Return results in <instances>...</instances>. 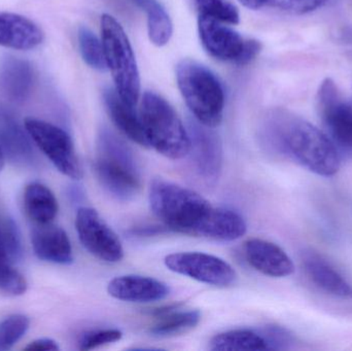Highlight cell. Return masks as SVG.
<instances>
[{"instance_id":"1","label":"cell","mask_w":352,"mask_h":351,"mask_svg":"<svg viewBox=\"0 0 352 351\" xmlns=\"http://www.w3.org/2000/svg\"><path fill=\"white\" fill-rule=\"evenodd\" d=\"M258 134L267 150L291 159L316 174L330 177L340 169L342 159L327 134L291 111H269Z\"/></svg>"},{"instance_id":"2","label":"cell","mask_w":352,"mask_h":351,"mask_svg":"<svg viewBox=\"0 0 352 351\" xmlns=\"http://www.w3.org/2000/svg\"><path fill=\"white\" fill-rule=\"evenodd\" d=\"M150 206L166 228L198 236L212 206L202 196L173 181L157 179L151 183Z\"/></svg>"},{"instance_id":"3","label":"cell","mask_w":352,"mask_h":351,"mask_svg":"<svg viewBox=\"0 0 352 351\" xmlns=\"http://www.w3.org/2000/svg\"><path fill=\"white\" fill-rule=\"evenodd\" d=\"M95 171L101 185L120 201L134 199L142 189L140 169L131 150L107 128L99 132Z\"/></svg>"},{"instance_id":"4","label":"cell","mask_w":352,"mask_h":351,"mask_svg":"<svg viewBox=\"0 0 352 351\" xmlns=\"http://www.w3.org/2000/svg\"><path fill=\"white\" fill-rule=\"evenodd\" d=\"M178 88L194 115L207 127L221 123L225 109V91L217 76L194 60H182L176 67Z\"/></svg>"},{"instance_id":"5","label":"cell","mask_w":352,"mask_h":351,"mask_svg":"<svg viewBox=\"0 0 352 351\" xmlns=\"http://www.w3.org/2000/svg\"><path fill=\"white\" fill-rule=\"evenodd\" d=\"M148 146L170 160H180L190 152V136L170 103L154 92H146L140 111Z\"/></svg>"},{"instance_id":"6","label":"cell","mask_w":352,"mask_h":351,"mask_svg":"<svg viewBox=\"0 0 352 351\" xmlns=\"http://www.w3.org/2000/svg\"><path fill=\"white\" fill-rule=\"evenodd\" d=\"M101 38L116 91L126 102L135 106L140 94L138 63L125 30L111 14L101 18Z\"/></svg>"},{"instance_id":"7","label":"cell","mask_w":352,"mask_h":351,"mask_svg":"<svg viewBox=\"0 0 352 351\" xmlns=\"http://www.w3.org/2000/svg\"><path fill=\"white\" fill-rule=\"evenodd\" d=\"M316 105L324 132L341 159L352 160V103L332 78H324L320 84Z\"/></svg>"},{"instance_id":"8","label":"cell","mask_w":352,"mask_h":351,"mask_svg":"<svg viewBox=\"0 0 352 351\" xmlns=\"http://www.w3.org/2000/svg\"><path fill=\"white\" fill-rule=\"evenodd\" d=\"M24 126L31 139L59 172L74 181L82 179L80 160L72 137L65 130L35 117L25 119Z\"/></svg>"},{"instance_id":"9","label":"cell","mask_w":352,"mask_h":351,"mask_svg":"<svg viewBox=\"0 0 352 351\" xmlns=\"http://www.w3.org/2000/svg\"><path fill=\"white\" fill-rule=\"evenodd\" d=\"M165 266L170 271L202 284L227 288L237 280L234 268L221 258L198 251L175 253L167 256Z\"/></svg>"},{"instance_id":"10","label":"cell","mask_w":352,"mask_h":351,"mask_svg":"<svg viewBox=\"0 0 352 351\" xmlns=\"http://www.w3.org/2000/svg\"><path fill=\"white\" fill-rule=\"evenodd\" d=\"M76 229L82 247L97 259L111 264L123 260V245L119 236L94 208H78Z\"/></svg>"},{"instance_id":"11","label":"cell","mask_w":352,"mask_h":351,"mask_svg":"<svg viewBox=\"0 0 352 351\" xmlns=\"http://www.w3.org/2000/svg\"><path fill=\"white\" fill-rule=\"evenodd\" d=\"M190 152L197 174L208 183H214L223 169V146L212 128L196 119L190 120L188 128Z\"/></svg>"},{"instance_id":"12","label":"cell","mask_w":352,"mask_h":351,"mask_svg":"<svg viewBox=\"0 0 352 351\" xmlns=\"http://www.w3.org/2000/svg\"><path fill=\"white\" fill-rule=\"evenodd\" d=\"M198 29L203 47L213 58L241 65L248 39L209 16H199Z\"/></svg>"},{"instance_id":"13","label":"cell","mask_w":352,"mask_h":351,"mask_svg":"<svg viewBox=\"0 0 352 351\" xmlns=\"http://www.w3.org/2000/svg\"><path fill=\"white\" fill-rule=\"evenodd\" d=\"M244 258L254 270L270 278H287L295 272V265L287 253L275 243L252 238L243 247Z\"/></svg>"},{"instance_id":"14","label":"cell","mask_w":352,"mask_h":351,"mask_svg":"<svg viewBox=\"0 0 352 351\" xmlns=\"http://www.w3.org/2000/svg\"><path fill=\"white\" fill-rule=\"evenodd\" d=\"M109 296L117 300L131 303H151L164 300L170 290L166 284L148 276H118L107 286Z\"/></svg>"},{"instance_id":"15","label":"cell","mask_w":352,"mask_h":351,"mask_svg":"<svg viewBox=\"0 0 352 351\" xmlns=\"http://www.w3.org/2000/svg\"><path fill=\"white\" fill-rule=\"evenodd\" d=\"M35 256L41 261L59 265L74 262V251L67 233L53 223L35 225L31 234Z\"/></svg>"},{"instance_id":"16","label":"cell","mask_w":352,"mask_h":351,"mask_svg":"<svg viewBox=\"0 0 352 351\" xmlns=\"http://www.w3.org/2000/svg\"><path fill=\"white\" fill-rule=\"evenodd\" d=\"M43 30L30 19L14 12H0V47L29 51L41 45Z\"/></svg>"},{"instance_id":"17","label":"cell","mask_w":352,"mask_h":351,"mask_svg":"<svg viewBox=\"0 0 352 351\" xmlns=\"http://www.w3.org/2000/svg\"><path fill=\"white\" fill-rule=\"evenodd\" d=\"M304 270L310 282L326 294L342 299H352L351 284L322 256L306 253Z\"/></svg>"},{"instance_id":"18","label":"cell","mask_w":352,"mask_h":351,"mask_svg":"<svg viewBox=\"0 0 352 351\" xmlns=\"http://www.w3.org/2000/svg\"><path fill=\"white\" fill-rule=\"evenodd\" d=\"M154 324L148 328L153 337L173 338L194 330L201 321L199 310L182 309L180 304H171L154 311Z\"/></svg>"},{"instance_id":"19","label":"cell","mask_w":352,"mask_h":351,"mask_svg":"<svg viewBox=\"0 0 352 351\" xmlns=\"http://www.w3.org/2000/svg\"><path fill=\"white\" fill-rule=\"evenodd\" d=\"M104 103L109 117L118 129L125 134L132 141L144 148L148 146L140 113H136L134 105L126 102L119 93L113 89L104 91Z\"/></svg>"},{"instance_id":"20","label":"cell","mask_w":352,"mask_h":351,"mask_svg":"<svg viewBox=\"0 0 352 351\" xmlns=\"http://www.w3.org/2000/svg\"><path fill=\"white\" fill-rule=\"evenodd\" d=\"M248 230L245 220L238 212L229 208L213 207L199 231L198 237L219 241L241 238Z\"/></svg>"},{"instance_id":"21","label":"cell","mask_w":352,"mask_h":351,"mask_svg":"<svg viewBox=\"0 0 352 351\" xmlns=\"http://www.w3.org/2000/svg\"><path fill=\"white\" fill-rule=\"evenodd\" d=\"M24 208L34 225L53 223L59 210L53 192L43 183H31L24 191Z\"/></svg>"},{"instance_id":"22","label":"cell","mask_w":352,"mask_h":351,"mask_svg":"<svg viewBox=\"0 0 352 351\" xmlns=\"http://www.w3.org/2000/svg\"><path fill=\"white\" fill-rule=\"evenodd\" d=\"M0 80L2 89L10 98L22 101L30 94L33 84V71L26 61L8 60L2 66Z\"/></svg>"},{"instance_id":"23","label":"cell","mask_w":352,"mask_h":351,"mask_svg":"<svg viewBox=\"0 0 352 351\" xmlns=\"http://www.w3.org/2000/svg\"><path fill=\"white\" fill-rule=\"evenodd\" d=\"M213 351L269 350L266 340L260 331L238 329L217 334L209 342Z\"/></svg>"},{"instance_id":"24","label":"cell","mask_w":352,"mask_h":351,"mask_svg":"<svg viewBox=\"0 0 352 351\" xmlns=\"http://www.w3.org/2000/svg\"><path fill=\"white\" fill-rule=\"evenodd\" d=\"M148 14V30L151 41L157 47L167 45L173 36L170 16L157 0H129Z\"/></svg>"},{"instance_id":"25","label":"cell","mask_w":352,"mask_h":351,"mask_svg":"<svg viewBox=\"0 0 352 351\" xmlns=\"http://www.w3.org/2000/svg\"><path fill=\"white\" fill-rule=\"evenodd\" d=\"M239 1L250 10H258L264 6H269L289 14H305L322 8L330 0H239Z\"/></svg>"},{"instance_id":"26","label":"cell","mask_w":352,"mask_h":351,"mask_svg":"<svg viewBox=\"0 0 352 351\" xmlns=\"http://www.w3.org/2000/svg\"><path fill=\"white\" fill-rule=\"evenodd\" d=\"M78 45L82 59L90 67L99 71L107 69L102 41H99L96 35L87 27H80L78 30Z\"/></svg>"},{"instance_id":"27","label":"cell","mask_w":352,"mask_h":351,"mask_svg":"<svg viewBox=\"0 0 352 351\" xmlns=\"http://www.w3.org/2000/svg\"><path fill=\"white\" fill-rule=\"evenodd\" d=\"M30 319L24 315H12L0 321V351L12 350L28 331Z\"/></svg>"},{"instance_id":"28","label":"cell","mask_w":352,"mask_h":351,"mask_svg":"<svg viewBox=\"0 0 352 351\" xmlns=\"http://www.w3.org/2000/svg\"><path fill=\"white\" fill-rule=\"evenodd\" d=\"M200 16H209L227 24L239 23L237 8L227 0H194Z\"/></svg>"},{"instance_id":"29","label":"cell","mask_w":352,"mask_h":351,"mask_svg":"<svg viewBox=\"0 0 352 351\" xmlns=\"http://www.w3.org/2000/svg\"><path fill=\"white\" fill-rule=\"evenodd\" d=\"M123 333L118 329L95 330L87 332L80 340V350H93L120 341Z\"/></svg>"},{"instance_id":"30","label":"cell","mask_w":352,"mask_h":351,"mask_svg":"<svg viewBox=\"0 0 352 351\" xmlns=\"http://www.w3.org/2000/svg\"><path fill=\"white\" fill-rule=\"evenodd\" d=\"M269 350H289L295 344V337L289 330L278 326H268L261 330Z\"/></svg>"},{"instance_id":"31","label":"cell","mask_w":352,"mask_h":351,"mask_svg":"<svg viewBox=\"0 0 352 351\" xmlns=\"http://www.w3.org/2000/svg\"><path fill=\"white\" fill-rule=\"evenodd\" d=\"M2 237H3L4 245L8 251L10 261L19 259L22 255V245H21L20 233L16 229V225L8 220L1 229Z\"/></svg>"},{"instance_id":"32","label":"cell","mask_w":352,"mask_h":351,"mask_svg":"<svg viewBox=\"0 0 352 351\" xmlns=\"http://www.w3.org/2000/svg\"><path fill=\"white\" fill-rule=\"evenodd\" d=\"M24 350L28 351H57L60 350V348L55 340L50 339V338H43V339H37L31 342Z\"/></svg>"},{"instance_id":"33","label":"cell","mask_w":352,"mask_h":351,"mask_svg":"<svg viewBox=\"0 0 352 351\" xmlns=\"http://www.w3.org/2000/svg\"><path fill=\"white\" fill-rule=\"evenodd\" d=\"M10 265H12V261L8 258V251H6L3 242V237H2L1 228H0V271Z\"/></svg>"},{"instance_id":"34","label":"cell","mask_w":352,"mask_h":351,"mask_svg":"<svg viewBox=\"0 0 352 351\" xmlns=\"http://www.w3.org/2000/svg\"><path fill=\"white\" fill-rule=\"evenodd\" d=\"M4 163H6V159H4V152L2 150L1 146H0V172L4 167Z\"/></svg>"}]
</instances>
